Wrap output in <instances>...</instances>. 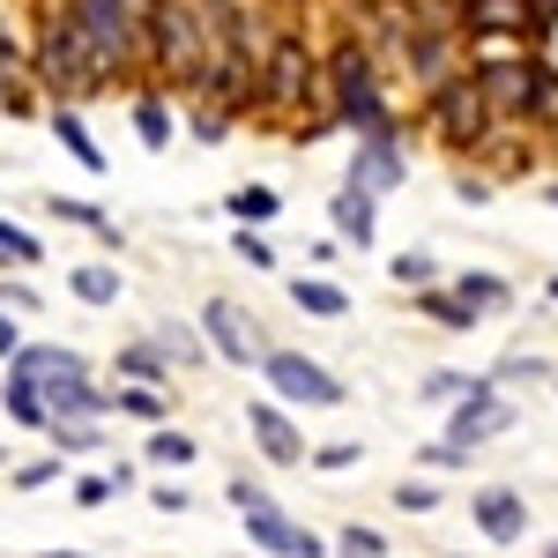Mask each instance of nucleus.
Listing matches in <instances>:
<instances>
[{"mask_svg": "<svg viewBox=\"0 0 558 558\" xmlns=\"http://www.w3.org/2000/svg\"><path fill=\"white\" fill-rule=\"evenodd\" d=\"M260 112L283 120V128L328 112V68H320V45L299 23H268V38H260Z\"/></svg>", "mask_w": 558, "mask_h": 558, "instance_id": "1", "label": "nucleus"}, {"mask_svg": "<svg viewBox=\"0 0 558 558\" xmlns=\"http://www.w3.org/2000/svg\"><path fill=\"white\" fill-rule=\"evenodd\" d=\"M320 68H328V120L336 134H373V128H395V97H387V60L373 52V38H343L320 52Z\"/></svg>", "mask_w": 558, "mask_h": 558, "instance_id": "2", "label": "nucleus"}, {"mask_svg": "<svg viewBox=\"0 0 558 558\" xmlns=\"http://www.w3.org/2000/svg\"><path fill=\"white\" fill-rule=\"evenodd\" d=\"M209 68V23L194 0H149L142 15V83L172 89V97H194Z\"/></svg>", "mask_w": 558, "mask_h": 558, "instance_id": "3", "label": "nucleus"}, {"mask_svg": "<svg viewBox=\"0 0 558 558\" xmlns=\"http://www.w3.org/2000/svg\"><path fill=\"white\" fill-rule=\"evenodd\" d=\"M31 83L45 89V105H89V97H105L89 38H83V23L68 15V0H52L38 15V31H31Z\"/></svg>", "mask_w": 558, "mask_h": 558, "instance_id": "4", "label": "nucleus"}, {"mask_svg": "<svg viewBox=\"0 0 558 558\" xmlns=\"http://www.w3.org/2000/svg\"><path fill=\"white\" fill-rule=\"evenodd\" d=\"M470 75H476V89L492 97V112H499V120H544V112L558 105L551 60H544L536 45H507V52L476 45V52H470Z\"/></svg>", "mask_w": 558, "mask_h": 558, "instance_id": "5", "label": "nucleus"}, {"mask_svg": "<svg viewBox=\"0 0 558 558\" xmlns=\"http://www.w3.org/2000/svg\"><path fill=\"white\" fill-rule=\"evenodd\" d=\"M417 128H425L447 157H484V142L499 134V112H492V97L476 89V75L462 68V75H447L439 89L417 97Z\"/></svg>", "mask_w": 558, "mask_h": 558, "instance_id": "6", "label": "nucleus"}, {"mask_svg": "<svg viewBox=\"0 0 558 558\" xmlns=\"http://www.w3.org/2000/svg\"><path fill=\"white\" fill-rule=\"evenodd\" d=\"M68 15L83 23L97 83L105 89L142 83V15H149V0H68Z\"/></svg>", "mask_w": 558, "mask_h": 558, "instance_id": "7", "label": "nucleus"}, {"mask_svg": "<svg viewBox=\"0 0 558 558\" xmlns=\"http://www.w3.org/2000/svg\"><path fill=\"white\" fill-rule=\"evenodd\" d=\"M387 60H395V68L417 83V97H425V89H439L447 75H462V68H470V45H462V31H454V15H447V8H417V15H410V31L395 38Z\"/></svg>", "mask_w": 558, "mask_h": 558, "instance_id": "8", "label": "nucleus"}, {"mask_svg": "<svg viewBox=\"0 0 558 558\" xmlns=\"http://www.w3.org/2000/svg\"><path fill=\"white\" fill-rule=\"evenodd\" d=\"M260 380H268V395H276L283 410H343V402H350L343 373H328L313 350H276V343H268Z\"/></svg>", "mask_w": 558, "mask_h": 558, "instance_id": "9", "label": "nucleus"}, {"mask_svg": "<svg viewBox=\"0 0 558 558\" xmlns=\"http://www.w3.org/2000/svg\"><path fill=\"white\" fill-rule=\"evenodd\" d=\"M447 15H454V31H462V45H544L551 38V23L536 15V0H447Z\"/></svg>", "mask_w": 558, "mask_h": 558, "instance_id": "10", "label": "nucleus"}, {"mask_svg": "<svg viewBox=\"0 0 558 558\" xmlns=\"http://www.w3.org/2000/svg\"><path fill=\"white\" fill-rule=\"evenodd\" d=\"M194 328H202V343H209V365H231V373H260V357H268V336H260V320L246 313L239 299H209L194 313Z\"/></svg>", "mask_w": 558, "mask_h": 558, "instance_id": "11", "label": "nucleus"}, {"mask_svg": "<svg viewBox=\"0 0 558 558\" xmlns=\"http://www.w3.org/2000/svg\"><path fill=\"white\" fill-rule=\"evenodd\" d=\"M343 186H365V194H380V202L410 186V157H402V120H395V128H373V134H350Z\"/></svg>", "mask_w": 558, "mask_h": 558, "instance_id": "12", "label": "nucleus"}, {"mask_svg": "<svg viewBox=\"0 0 558 558\" xmlns=\"http://www.w3.org/2000/svg\"><path fill=\"white\" fill-rule=\"evenodd\" d=\"M246 439H254V454L268 470H299L305 462V432H299V410H283L276 395H246Z\"/></svg>", "mask_w": 558, "mask_h": 558, "instance_id": "13", "label": "nucleus"}, {"mask_svg": "<svg viewBox=\"0 0 558 558\" xmlns=\"http://www.w3.org/2000/svg\"><path fill=\"white\" fill-rule=\"evenodd\" d=\"M514 432V402H507V387H476L470 402H454L447 410V439L454 447H492V439H507Z\"/></svg>", "mask_w": 558, "mask_h": 558, "instance_id": "14", "label": "nucleus"}, {"mask_svg": "<svg viewBox=\"0 0 558 558\" xmlns=\"http://www.w3.org/2000/svg\"><path fill=\"white\" fill-rule=\"evenodd\" d=\"M239 521H246V544L260 558H328V544L299 514H283V507H254V514H239Z\"/></svg>", "mask_w": 558, "mask_h": 558, "instance_id": "15", "label": "nucleus"}, {"mask_svg": "<svg viewBox=\"0 0 558 558\" xmlns=\"http://www.w3.org/2000/svg\"><path fill=\"white\" fill-rule=\"evenodd\" d=\"M0 373H23L31 387H45V395H52L60 380H83L89 357H83L75 343H45V336H31V343H23L15 357H8V365H0Z\"/></svg>", "mask_w": 558, "mask_h": 558, "instance_id": "16", "label": "nucleus"}, {"mask_svg": "<svg viewBox=\"0 0 558 558\" xmlns=\"http://www.w3.org/2000/svg\"><path fill=\"white\" fill-rule=\"evenodd\" d=\"M470 521H476L484 544H521L529 536V499H521L514 484H484L470 499Z\"/></svg>", "mask_w": 558, "mask_h": 558, "instance_id": "17", "label": "nucleus"}, {"mask_svg": "<svg viewBox=\"0 0 558 558\" xmlns=\"http://www.w3.org/2000/svg\"><path fill=\"white\" fill-rule=\"evenodd\" d=\"M128 120H134V142H142L149 157H165V149L179 142V97H172V89H157V83H134Z\"/></svg>", "mask_w": 558, "mask_h": 558, "instance_id": "18", "label": "nucleus"}, {"mask_svg": "<svg viewBox=\"0 0 558 558\" xmlns=\"http://www.w3.org/2000/svg\"><path fill=\"white\" fill-rule=\"evenodd\" d=\"M328 231H336V246L365 254V246L380 239V194H365V186H336V202H328Z\"/></svg>", "mask_w": 558, "mask_h": 558, "instance_id": "19", "label": "nucleus"}, {"mask_svg": "<svg viewBox=\"0 0 558 558\" xmlns=\"http://www.w3.org/2000/svg\"><path fill=\"white\" fill-rule=\"evenodd\" d=\"M45 128H52V142H60V149H68V165H83L89 179H105V172H112V157L97 149V134H89L83 105H45Z\"/></svg>", "mask_w": 558, "mask_h": 558, "instance_id": "20", "label": "nucleus"}, {"mask_svg": "<svg viewBox=\"0 0 558 558\" xmlns=\"http://www.w3.org/2000/svg\"><path fill=\"white\" fill-rule=\"evenodd\" d=\"M45 410H52V425H105V417H112V387H97V373L60 380L45 395Z\"/></svg>", "mask_w": 558, "mask_h": 558, "instance_id": "21", "label": "nucleus"}, {"mask_svg": "<svg viewBox=\"0 0 558 558\" xmlns=\"http://www.w3.org/2000/svg\"><path fill=\"white\" fill-rule=\"evenodd\" d=\"M60 283H68V299L89 305V313H105V305L128 299V276H120V260H75V268H60Z\"/></svg>", "mask_w": 558, "mask_h": 558, "instance_id": "22", "label": "nucleus"}, {"mask_svg": "<svg viewBox=\"0 0 558 558\" xmlns=\"http://www.w3.org/2000/svg\"><path fill=\"white\" fill-rule=\"evenodd\" d=\"M112 417H134V425H172L179 395L157 380H112Z\"/></svg>", "mask_w": 558, "mask_h": 558, "instance_id": "23", "label": "nucleus"}, {"mask_svg": "<svg viewBox=\"0 0 558 558\" xmlns=\"http://www.w3.org/2000/svg\"><path fill=\"white\" fill-rule=\"evenodd\" d=\"M447 291L470 305L476 320H492V313H507V305H514V283H507V276H492V268H462V276H447Z\"/></svg>", "mask_w": 558, "mask_h": 558, "instance_id": "24", "label": "nucleus"}, {"mask_svg": "<svg viewBox=\"0 0 558 558\" xmlns=\"http://www.w3.org/2000/svg\"><path fill=\"white\" fill-rule=\"evenodd\" d=\"M112 380H157V387H179L172 357L149 343V336H128V343L112 350Z\"/></svg>", "mask_w": 558, "mask_h": 558, "instance_id": "25", "label": "nucleus"}, {"mask_svg": "<svg viewBox=\"0 0 558 558\" xmlns=\"http://www.w3.org/2000/svg\"><path fill=\"white\" fill-rule=\"evenodd\" d=\"M45 216H60V223L89 231V239H97L105 254H120V246H128V239H120V223H112V216L97 209V202H83V194H52V202H45Z\"/></svg>", "mask_w": 558, "mask_h": 558, "instance_id": "26", "label": "nucleus"}, {"mask_svg": "<svg viewBox=\"0 0 558 558\" xmlns=\"http://www.w3.org/2000/svg\"><path fill=\"white\" fill-rule=\"evenodd\" d=\"M149 343L172 357V373H179V380L209 365V343H202V328H194V320H157V328H149Z\"/></svg>", "mask_w": 558, "mask_h": 558, "instance_id": "27", "label": "nucleus"}, {"mask_svg": "<svg viewBox=\"0 0 558 558\" xmlns=\"http://www.w3.org/2000/svg\"><path fill=\"white\" fill-rule=\"evenodd\" d=\"M0 417L15 432H45L52 425V410H45V387H31L23 373H0Z\"/></svg>", "mask_w": 558, "mask_h": 558, "instance_id": "28", "label": "nucleus"}, {"mask_svg": "<svg viewBox=\"0 0 558 558\" xmlns=\"http://www.w3.org/2000/svg\"><path fill=\"white\" fill-rule=\"evenodd\" d=\"M223 216H231L239 231H268V223L283 216V194H276L268 179H246V186H231V202H223Z\"/></svg>", "mask_w": 558, "mask_h": 558, "instance_id": "29", "label": "nucleus"}, {"mask_svg": "<svg viewBox=\"0 0 558 558\" xmlns=\"http://www.w3.org/2000/svg\"><path fill=\"white\" fill-rule=\"evenodd\" d=\"M283 291H291V305L313 313V320H343V313H350V291H343V283H328V276H291Z\"/></svg>", "mask_w": 558, "mask_h": 558, "instance_id": "30", "label": "nucleus"}, {"mask_svg": "<svg viewBox=\"0 0 558 558\" xmlns=\"http://www.w3.org/2000/svg\"><path fill=\"white\" fill-rule=\"evenodd\" d=\"M476 387H492V373H454V365H439V373H425V380H417V402L454 410V402H470Z\"/></svg>", "mask_w": 558, "mask_h": 558, "instance_id": "31", "label": "nucleus"}, {"mask_svg": "<svg viewBox=\"0 0 558 558\" xmlns=\"http://www.w3.org/2000/svg\"><path fill=\"white\" fill-rule=\"evenodd\" d=\"M142 454H149V470H186V462L202 454V439H194V432H179V425H149Z\"/></svg>", "mask_w": 558, "mask_h": 558, "instance_id": "32", "label": "nucleus"}, {"mask_svg": "<svg viewBox=\"0 0 558 558\" xmlns=\"http://www.w3.org/2000/svg\"><path fill=\"white\" fill-rule=\"evenodd\" d=\"M544 380H558L544 350H507V357L492 365V387H544Z\"/></svg>", "mask_w": 558, "mask_h": 558, "instance_id": "33", "label": "nucleus"}, {"mask_svg": "<svg viewBox=\"0 0 558 558\" xmlns=\"http://www.w3.org/2000/svg\"><path fill=\"white\" fill-rule=\"evenodd\" d=\"M38 260H45L38 231H23V223H8V216H0V276H31Z\"/></svg>", "mask_w": 558, "mask_h": 558, "instance_id": "34", "label": "nucleus"}, {"mask_svg": "<svg viewBox=\"0 0 558 558\" xmlns=\"http://www.w3.org/2000/svg\"><path fill=\"white\" fill-rule=\"evenodd\" d=\"M0 112H8V120H45V89L31 83V68L0 75Z\"/></svg>", "mask_w": 558, "mask_h": 558, "instance_id": "35", "label": "nucleus"}, {"mask_svg": "<svg viewBox=\"0 0 558 558\" xmlns=\"http://www.w3.org/2000/svg\"><path fill=\"white\" fill-rule=\"evenodd\" d=\"M387 276H395V291H432V283H439V260H432L425 246H410V254L387 260Z\"/></svg>", "mask_w": 558, "mask_h": 558, "instance_id": "36", "label": "nucleus"}, {"mask_svg": "<svg viewBox=\"0 0 558 558\" xmlns=\"http://www.w3.org/2000/svg\"><path fill=\"white\" fill-rule=\"evenodd\" d=\"M417 313H432L439 328H476V313H470L462 299H454V291H447V276H439L432 291H417Z\"/></svg>", "mask_w": 558, "mask_h": 558, "instance_id": "37", "label": "nucleus"}, {"mask_svg": "<svg viewBox=\"0 0 558 558\" xmlns=\"http://www.w3.org/2000/svg\"><path fill=\"white\" fill-rule=\"evenodd\" d=\"M365 462V447L357 439H328V447H305V470H320V476H343Z\"/></svg>", "mask_w": 558, "mask_h": 558, "instance_id": "38", "label": "nucleus"}, {"mask_svg": "<svg viewBox=\"0 0 558 558\" xmlns=\"http://www.w3.org/2000/svg\"><path fill=\"white\" fill-rule=\"evenodd\" d=\"M52 454H105V425H45Z\"/></svg>", "mask_w": 558, "mask_h": 558, "instance_id": "39", "label": "nucleus"}, {"mask_svg": "<svg viewBox=\"0 0 558 558\" xmlns=\"http://www.w3.org/2000/svg\"><path fill=\"white\" fill-rule=\"evenodd\" d=\"M60 476H68V454H38V462H15L8 484H15V492H45V484H60Z\"/></svg>", "mask_w": 558, "mask_h": 558, "instance_id": "40", "label": "nucleus"}, {"mask_svg": "<svg viewBox=\"0 0 558 558\" xmlns=\"http://www.w3.org/2000/svg\"><path fill=\"white\" fill-rule=\"evenodd\" d=\"M336 551L343 558H387V536L365 529V521H343V529H336Z\"/></svg>", "mask_w": 558, "mask_h": 558, "instance_id": "41", "label": "nucleus"}, {"mask_svg": "<svg viewBox=\"0 0 558 558\" xmlns=\"http://www.w3.org/2000/svg\"><path fill=\"white\" fill-rule=\"evenodd\" d=\"M223 499H231L239 514H254V507H276V492H268V484H260L254 470H231V484H223Z\"/></svg>", "mask_w": 558, "mask_h": 558, "instance_id": "42", "label": "nucleus"}, {"mask_svg": "<svg viewBox=\"0 0 558 558\" xmlns=\"http://www.w3.org/2000/svg\"><path fill=\"white\" fill-rule=\"evenodd\" d=\"M231 254L246 260L254 276H268V268H276V246H268V231H239V223H231Z\"/></svg>", "mask_w": 558, "mask_h": 558, "instance_id": "43", "label": "nucleus"}, {"mask_svg": "<svg viewBox=\"0 0 558 558\" xmlns=\"http://www.w3.org/2000/svg\"><path fill=\"white\" fill-rule=\"evenodd\" d=\"M120 499V484H112V470H89V476H75V507L83 514H97V507H112Z\"/></svg>", "mask_w": 558, "mask_h": 558, "instance_id": "44", "label": "nucleus"}, {"mask_svg": "<svg viewBox=\"0 0 558 558\" xmlns=\"http://www.w3.org/2000/svg\"><path fill=\"white\" fill-rule=\"evenodd\" d=\"M395 507H402V514H432V507H439V484H432V476H402V484H395Z\"/></svg>", "mask_w": 558, "mask_h": 558, "instance_id": "45", "label": "nucleus"}, {"mask_svg": "<svg viewBox=\"0 0 558 558\" xmlns=\"http://www.w3.org/2000/svg\"><path fill=\"white\" fill-rule=\"evenodd\" d=\"M462 462H470V447H454V439H425V447H417V470H432V476L462 470Z\"/></svg>", "mask_w": 558, "mask_h": 558, "instance_id": "46", "label": "nucleus"}, {"mask_svg": "<svg viewBox=\"0 0 558 558\" xmlns=\"http://www.w3.org/2000/svg\"><path fill=\"white\" fill-rule=\"evenodd\" d=\"M0 305H8V313H15V320H23V313H38V283H23V276H0Z\"/></svg>", "mask_w": 558, "mask_h": 558, "instance_id": "47", "label": "nucleus"}, {"mask_svg": "<svg viewBox=\"0 0 558 558\" xmlns=\"http://www.w3.org/2000/svg\"><path fill=\"white\" fill-rule=\"evenodd\" d=\"M15 68H31V38L15 23H0V75H15Z\"/></svg>", "mask_w": 558, "mask_h": 558, "instance_id": "48", "label": "nucleus"}, {"mask_svg": "<svg viewBox=\"0 0 558 558\" xmlns=\"http://www.w3.org/2000/svg\"><path fill=\"white\" fill-rule=\"evenodd\" d=\"M149 507L157 514H194V492L186 484H149Z\"/></svg>", "mask_w": 558, "mask_h": 558, "instance_id": "49", "label": "nucleus"}, {"mask_svg": "<svg viewBox=\"0 0 558 558\" xmlns=\"http://www.w3.org/2000/svg\"><path fill=\"white\" fill-rule=\"evenodd\" d=\"M23 343H31V336H23V320H15V313L0 305V365H8V357H15Z\"/></svg>", "mask_w": 558, "mask_h": 558, "instance_id": "50", "label": "nucleus"}, {"mask_svg": "<svg viewBox=\"0 0 558 558\" xmlns=\"http://www.w3.org/2000/svg\"><path fill=\"white\" fill-rule=\"evenodd\" d=\"M454 194H462V202H484V194H492V179H476V172H454Z\"/></svg>", "mask_w": 558, "mask_h": 558, "instance_id": "51", "label": "nucleus"}, {"mask_svg": "<svg viewBox=\"0 0 558 558\" xmlns=\"http://www.w3.org/2000/svg\"><path fill=\"white\" fill-rule=\"evenodd\" d=\"M38 558H89V551H60V544H52V551H38Z\"/></svg>", "mask_w": 558, "mask_h": 558, "instance_id": "52", "label": "nucleus"}, {"mask_svg": "<svg viewBox=\"0 0 558 558\" xmlns=\"http://www.w3.org/2000/svg\"><path fill=\"white\" fill-rule=\"evenodd\" d=\"M544 299H551V305H558V276H551V283H544Z\"/></svg>", "mask_w": 558, "mask_h": 558, "instance_id": "53", "label": "nucleus"}, {"mask_svg": "<svg viewBox=\"0 0 558 558\" xmlns=\"http://www.w3.org/2000/svg\"><path fill=\"white\" fill-rule=\"evenodd\" d=\"M544 202H558V179H551V186H544Z\"/></svg>", "mask_w": 558, "mask_h": 558, "instance_id": "54", "label": "nucleus"}, {"mask_svg": "<svg viewBox=\"0 0 558 558\" xmlns=\"http://www.w3.org/2000/svg\"><path fill=\"white\" fill-rule=\"evenodd\" d=\"M410 8H439V0H410Z\"/></svg>", "mask_w": 558, "mask_h": 558, "instance_id": "55", "label": "nucleus"}, {"mask_svg": "<svg viewBox=\"0 0 558 558\" xmlns=\"http://www.w3.org/2000/svg\"><path fill=\"white\" fill-rule=\"evenodd\" d=\"M544 558H558V544H544Z\"/></svg>", "mask_w": 558, "mask_h": 558, "instance_id": "56", "label": "nucleus"}, {"mask_svg": "<svg viewBox=\"0 0 558 558\" xmlns=\"http://www.w3.org/2000/svg\"><path fill=\"white\" fill-rule=\"evenodd\" d=\"M551 387H558V380H551Z\"/></svg>", "mask_w": 558, "mask_h": 558, "instance_id": "57", "label": "nucleus"}]
</instances>
